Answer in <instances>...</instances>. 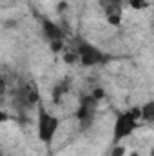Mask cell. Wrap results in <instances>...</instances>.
I'll list each match as a JSON object with an SVG mask.
<instances>
[{
	"mask_svg": "<svg viewBox=\"0 0 154 156\" xmlns=\"http://www.w3.org/2000/svg\"><path fill=\"white\" fill-rule=\"evenodd\" d=\"M71 51L76 55V58L82 62V66H85V67L105 64V62L111 58V56L105 55L102 49H98V47H94L93 44H89V42H85V40H80V38L75 42V45L71 47Z\"/></svg>",
	"mask_w": 154,
	"mask_h": 156,
	"instance_id": "cell-1",
	"label": "cell"
},
{
	"mask_svg": "<svg viewBox=\"0 0 154 156\" xmlns=\"http://www.w3.org/2000/svg\"><path fill=\"white\" fill-rule=\"evenodd\" d=\"M58 127H60L58 116L51 115V113L44 107V104H42V100H40L38 102V138L45 144L47 149H51L53 138L56 136Z\"/></svg>",
	"mask_w": 154,
	"mask_h": 156,
	"instance_id": "cell-2",
	"label": "cell"
},
{
	"mask_svg": "<svg viewBox=\"0 0 154 156\" xmlns=\"http://www.w3.org/2000/svg\"><path fill=\"white\" fill-rule=\"evenodd\" d=\"M140 127V107H134L131 111L120 113L114 123V133H113V142L120 144L123 138L131 136L136 129Z\"/></svg>",
	"mask_w": 154,
	"mask_h": 156,
	"instance_id": "cell-3",
	"label": "cell"
},
{
	"mask_svg": "<svg viewBox=\"0 0 154 156\" xmlns=\"http://www.w3.org/2000/svg\"><path fill=\"white\" fill-rule=\"evenodd\" d=\"M96 107H98V100L93 94L82 96L80 105H78V111H76V118H78V122H80V127L82 129H87V127L93 125L94 116H96Z\"/></svg>",
	"mask_w": 154,
	"mask_h": 156,
	"instance_id": "cell-4",
	"label": "cell"
},
{
	"mask_svg": "<svg viewBox=\"0 0 154 156\" xmlns=\"http://www.w3.org/2000/svg\"><path fill=\"white\" fill-rule=\"evenodd\" d=\"M40 24H42V31H44L45 38L49 40V44H51V49L54 53L62 51L64 49V44H65V35H64L62 27L56 26L49 18H40Z\"/></svg>",
	"mask_w": 154,
	"mask_h": 156,
	"instance_id": "cell-5",
	"label": "cell"
},
{
	"mask_svg": "<svg viewBox=\"0 0 154 156\" xmlns=\"http://www.w3.org/2000/svg\"><path fill=\"white\" fill-rule=\"evenodd\" d=\"M100 5L109 20V24L120 26L121 13H123V0H100Z\"/></svg>",
	"mask_w": 154,
	"mask_h": 156,
	"instance_id": "cell-6",
	"label": "cell"
},
{
	"mask_svg": "<svg viewBox=\"0 0 154 156\" xmlns=\"http://www.w3.org/2000/svg\"><path fill=\"white\" fill-rule=\"evenodd\" d=\"M20 96H22V100H24L26 104H29V105H37V104L40 102V94H38V89H37L35 82L26 83V85L22 87V91H20Z\"/></svg>",
	"mask_w": 154,
	"mask_h": 156,
	"instance_id": "cell-7",
	"label": "cell"
},
{
	"mask_svg": "<svg viewBox=\"0 0 154 156\" xmlns=\"http://www.w3.org/2000/svg\"><path fill=\"white\" fill-rule=\"evenodd\" d=\"M67 91H69V80H64L58 85H54V89H53V102L54 104H60L62 96L67 94Z\"/></svg>",
	"mask_w": 154,
	"mask_h": 156,
	"instance_id": "cell-8",
	"label": "cell"
},
{
	"mask_svg": "<svg viewBox=\"0 0 154 156\" xmlns=\"http://www.w3.org/2000/svg\"><path fill=\"white\" fill-rule=\"evenodd\" d=\"M140 118H143L145 122H152L154 120V102H147L140 109Z\"/></svg>",
	"mask_w": 154,
	"mask_h": 156,
	"instance_id": "cell-9",
	"label": "cell"
},
{
	"mask_svg": "<svg viewBox=\"0 0 154 156\" xmlns=\"http://www.w3.org/2000/svg\"><path fill=\"white\" fill-rule=\"evenodd\" d=\"M127 2H129V5L132 9H147L149 7V2L147 0H127Z\"/></svg>",
	"mask_w": 154,
	"mask_h": 156,
	"instance_id": "cell-10",
	"label": "cell"
},
{
	"mask_svg": "<svg viewBox=\"0 0 154 156\" xmlns=\"http://www.w3.org/2000/svg\"><path fill=\"white\" fill-rule=\"evenodd\" d=\"M64 60H65L67 64H75V62H76L78 58H76V55H75V53H73V51L69 49V51L65 53V56H64Z\"/></svg>",
	"mask_w": 154,
	"mask_h": 156,
	"instance_id": "cell-11",
	"label": "cell"
},
{
	"mask_svg": "<svg viewBox=\"0 0 154 156\" xmlns=\"http://www.w3.org/2000/svg\"><path fill=\"white\" fill-rule=\"evenodd\" d=\"M123 154H125V147H121V145L114 144V149H113L111 156H123Z\"/></svg>",
	"mask_w": 154,
	"mask_h": 156,
	"instance_id": "cell-12",
	"label": "cell"
},
{
	"mask_svg": "<svg viewBox=\"0 0 154 156\" xmlns=\"http://www.w3.org/2000/svg\"><path fill=\"white\" fill-rule=\"evenodd\" d=\"M7 120H11V116H9L5 111H2V109H0V125H2L4 122H7Z\"/></svg>",
	"mask_w": 154,
	"mask_h": 156,
	"instance_id": "cell-13",
	"label": "cell"
},
{
	"mask_svg": "<svg viewBox=\"0 0 154 156\" xmlns=\"http://www.w3.org/2000/svg\"><path fill=\"white\" fill-rule=\"evenodd\" d=\"M5 93V80L2 78V75H0V96Z\"/></svg>",
	"mask_w": 154,
	"mask_h": 156,
	"instance_id": "cell-14",
	"label": "cell"
},
{
	"mask_svg": "<svg viewBox=\"0 0 154 156\" xmlns=\"http://www.w3.org/2000/svg\"><path fill=\"white\" fill-rule=\"evenodd\" d=\"M131 156H140V154H138V153H132V154H131Z\"/></svg>",
	"mask_w": 154,
	"mask_h": 156,
	"instance_id": "cell-15",
	"label": "cell"
}]
</instances>
